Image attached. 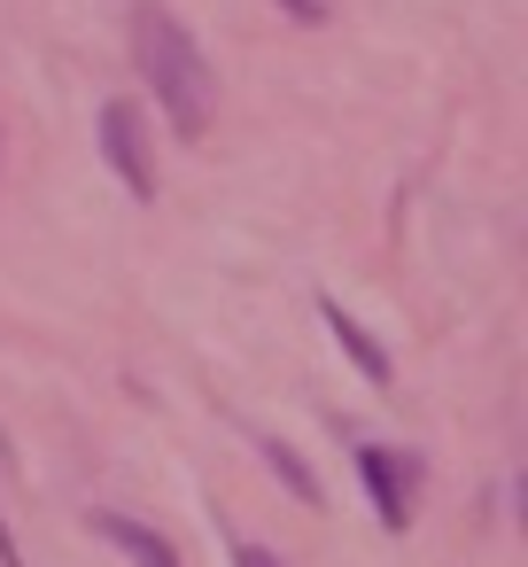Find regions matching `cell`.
I'll use <instances>...</instances> for the list:
<instances>
[{
    "instance_id": "7",
    "label": "cell",
    "mask_w": 528,
    "mask_h": 567,
    "mask_svg": "<svg viewBox=\"0 0 528 567\" xmlns=\"http://www.w3.org/2000/svg\"><path fill=\"white\" fill-rule=\"evenodd\" d=\"M234 567H280V559H272L265 544H234Z\"/></svg>"
},
{
    "instance_id": "5",
    "label": "cell",
    "mask_w": 528,
    "mask_h": 567,
    "mask_svg": "<svg viewBox=\"0 0 528 567\" xmlns=\"http://www.w3.org/2000/svg\"><path fill=\"white\" fill-rule=\"evenodd\" d=\"M319 311H327V327H334V342L350 350V365H358V373H365V381L381 389V381H389V350H381V342H373V334H365V327H358V319H350V311H342L334 296H327Z\"/></svg>"
},
{
    "instance_id": "4",
    "label": "cell",
    "mask_w": 528,
    "mask_h": 567,
    "mask_svg": "<svg viewBox=\"0 0 528 567\" xmlns=\"http://www.w3.org/2000/svg\"><path fill=\"white\" fill-rule=\"evenodd\" d=\"M94 528H102V536H110V544H117V551H125L133 567H179V551H172V544H164V536H156L148 520H125V513H94Z\"/></svg>"
},
{
    "instance_id": "2",
    "label": "cell",
    "mask_w": 528,
    "mask_h": 567,
    "mask_svg": "<svg viewBox=\"0 0 528 567\" xmlns=\"http://www.w3.org/2000/svg\"><path fill=\"white\" fill-rule=\"evenodd\" d=\"M358 474H365V489H373V505H381V528L389 536H404L412 528V489H420V458L412 451H389V443H365L358 451Z\"/></svg>"
},
{
    "instance_id": "6",
    "label": "cell",
    "mask_w": 528,
    "mask_h": 567,
    "mask_svg": "<svg viewBox=\"0 0 528 567\" xmlns=\"http://www.w3.org/2000/svg\"><path fill=\"white\" fill-rule=\"evenodd\" d=\"M265 458H272V474H280V482H288V489H296L303 505H319V482H311V466H303V458H296L288 443H265Z\"/></svg>"
},
{
    "instance_id": "3",
    "label": "cell",
    "mask_w": 528,
    "mask_h": 567,
    "mask_svg": "<svg viewBox=\"0 0 528 567\" xmlns=\"http://www.w3.org/2000/svg\"><path fill=\"white\" fill-rule=\"evenodd\" d=\"M102 156H110V172L148 203L156 195V164H148V125H141V110L133 102H110L102 110Z\"/></svg>"
},
{
    "instance_id": "1",
    "label": "cell",
    "mask_w": 528,
    "mask_h": 567,
    "mask_svg": "<svg viewBox=\"0 0 528 567\" xmlns=\"http://www.w3.org/2000/svg\"><path fill=\"white\" fill-rule=\"evenodd\" d=\"M133 48H141V79L156 86L164 117H172L187 141H203L210 117H218V79H210L203 48L187 40V24H172L164 9H141V17H133Z\"/></svg>"
}]
</instances>
